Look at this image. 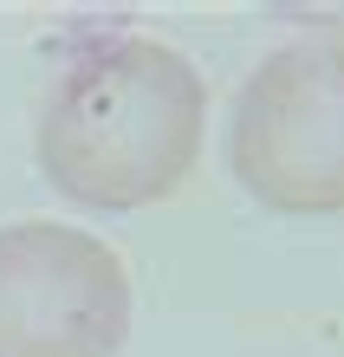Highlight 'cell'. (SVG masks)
<instances>
[{
	"mask_svg": "<svg viewBox=\"0 0 344 357\" xmlns=\"http://www.w3.org/2000/svg\"><path fill=\"white\" fill-rule=\"evenodd\" d=\"M130 338V273L72 221L0 227V357H117Z\"/></svg>",
	"mask_w": 344,
	"mask_h": 357,
	"instance_id": "3",
	"label": "cell"
},
{
	"mask_svg": "<svg viewBox=\"0 0 344 357\" xmlns=\"http://www.w3.org/2000/svg\"><path fill=\"white\" fill-rule=\"evenodd\" d=\"M208 137V85L176 46L104 33L39 111V176L78 208H149L188 182Z\"/></svg>",
	"mask_w": 344,
	"mask_h": 357,
	"instance_id": "1",
	"label": "cell"
},
{
	"mask_svg": "<svg viewBox=\"0 0 344 357\" xmlns=\"http://www.w3.org/2000/svg\"><path fill=\"white\" fill-rule=\"evenodd\" d=\"M227 169L273 215H344V33L292 39L247 72L227 111Z\"/></svg>",
	"mask_w": 344,
	"mask_h": 357,
	"instance_id": "2",
	"label": "cell"
}]
</instances>
